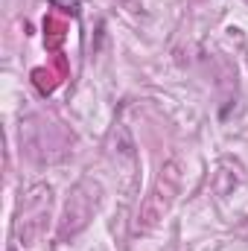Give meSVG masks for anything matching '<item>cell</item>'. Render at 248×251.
<instances>
[{
    "mask_svg": "<svg viewBox=\"0 0 248 251\" xmlns=\"http://www.w3.org/2000/svg\"><path fill=\"white\" fill-rule=\"evenodd\" d=\"M56 9L62 12H70V15H79V0H50Z\"/></svg>",
    "mask_w": 248,
    "mask_h": 251,
    "instance_id": "1",
    "label": "cell"
}]
</instances>
